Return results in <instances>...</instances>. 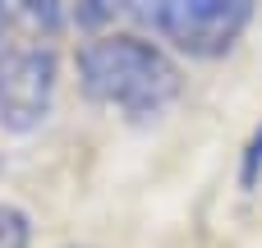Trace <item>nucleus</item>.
Here are the masks:
<instances>
[{
    "label": "nucleus",
    "mask_w": 262,
    "mask_h": 248,
    "mask_svg": "<svg viewBox=\"0 0 262 248\" xmlns=\"http://www.w3.org/2000/svg\"><path fill=\"white\" fill-rule=\"evenodd\" d=\"M239 184H244V189H258V184H262V124L253 129V138L244 143V156H239Z\"/></svg>",
    "instance_id": "obj_5"
},
{
    "label": "nucleus",
    "mask_w": 262,
    "mask_h": 248,
    "mask_svg": "<svg viewBox=\"0 0 262 248\" xmlns=\"http://www.w3.org/2000/svg\"><path fill=\"white\" fill-rule=\"evenodd\" d=\"M0 248H32V221L18 202H0Z\"/></svg>",
    "instance_id": "obj_4"
},
{
    "label": "nucleus",
    "mask_w": 262,
    "mask_h": 248,
    "mask_svg": "<svg viewBox=\"0 0 262 248\" xmlns=\"http://www.w3.org/2000/svg\"><path fill=\"white\" fill-rule=\"evenodd\" d=\"M157 37H166L180 55L189 60H216L226 55L244 28L253 23V5L249 0H157L147 9H138Z\"/></svg>",
    "instance_id": "obj_3"
},
{
    "label": "nucleus",
    "mask_w": 262,
    "mask_h": 248,
    "mask_svg": "<svg viewBox=\"0 0 262 248\" xmlns=\"http://www.w3.org/2000/svg\"><path fill=\"white\" fill-rule=\"evenodd\" d=\"M64 248H92V244H64Z\"/></svg>",
    "instance_id": "obj_6"
},
{
    "label": "nucleus",
    "mask_w": 262,
    "mask_h": 248,
    "mask_svg": "<svg viewBox=\"0 0 262 248\" xmlns=\"http://www.w3.org/2000/svg\"><path fill=\"white\" fill-rule=\"evenodd\" d=\"M74 69L83 97L124 115L129 124H152L184 97V74L170 51L134 32H101L83 41Z\"/></svg>",
    "instance_id": "obj_1"
},
{
    "label": "nucleus",
    "mask_w": 262,
    "mask_h": 248,
    "mask_svg": "<svg viewBox=\"0 0 262 248\" xmlns=\"http://www.w3.org/2000/svg\"><path fill=\"white\" fill-rule=\"evenodd\" d=\"M60 5H0V129L32 133L51 120L60 92L55 32Z\"/></svg>",
    "instance_id": "obj_2"
}]
</instances>
